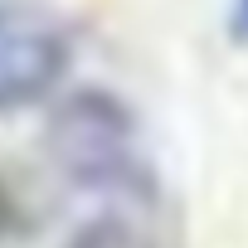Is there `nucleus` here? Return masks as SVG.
I'll list each match as a JSON object with an SVG mask.
<instances>
[{
  "label": "nucleus",
  "mask_w": 248,
  "mask_h": 248,
  "mask_svg": "<svg viewBox=\"0 0 248 248\" xmlns=\"http://www.w3.org/2000/svg\"><path fill=\"white\" fill-rule=\"evenodd\" d=\"M68 73V39L49 25L0 20V112L44 102Z\"/></svg>",
  "instance_id": "2"
},
{
  "label": "nucleus",
  "mask_w": 248,
  "mask_h": 248,
  "mask_svg": "<svg viewBox=\"0 0 248 248\" xmlns=\"http://www.w3.org/2000/svg\"><path fill=\"white\" fill-rule=\"evenodd\" d=\"M63 248H151V238H146L132 219H122V214H102V219L83 224Z\"/></svg>",
  "instance_id": "3"
},
{
  "label": "nucleus",
  "mask_w": 248,
  "mask_h": 248,
  "mask_svg": "<svg viewBox=\"0 0 248 248\" xmlns=\"http://www.w3.org/2000/svg\"><path fill=\"white\" fill-rule=\"evenodd\" d=\"M0 20H5V10H0Z\"/></svg>",
  "instance_id": "5"
},
{
  "label": "nucleus",
  "mask_w": 248,
  "mask_h": 248,
  "mask_svg": "<svg viewBox=\"0 0 248 248\" xmlns=\"http://www.w3.org/2000/svg\"><path fill=\"white\" fill-rule=\"evenodd\" d=\"M233 30L238 39H248V0H233Z\"/></svg>",
  "instance_id": "4"
},
{
  "label": "nucleus",
  "mask_w": 248,
  "mask_h": 248,
  "mask_svg": "<svg viewBox=\"0 0 248 248\" xmlns=\"http://www.w3.org/2000/svg\"><path fill=\"white\" fill-rule=\"evenodd\" d=\"M49 156L59 170L102 195H146L151 175L137 151V117L112 93H68L49 122Z\"/></svg>",
  "instance_id": "1"
}]
</instances>
